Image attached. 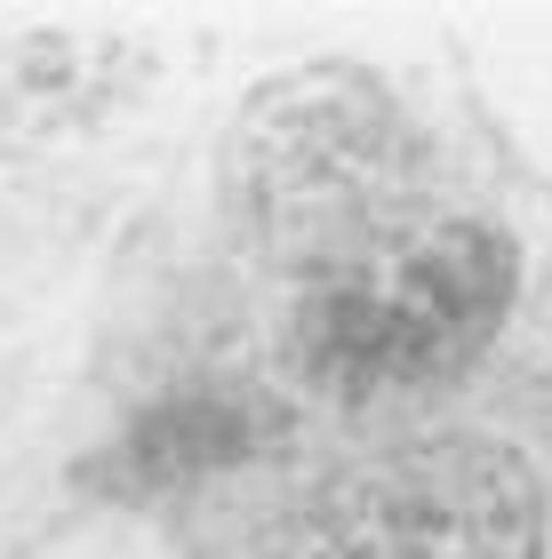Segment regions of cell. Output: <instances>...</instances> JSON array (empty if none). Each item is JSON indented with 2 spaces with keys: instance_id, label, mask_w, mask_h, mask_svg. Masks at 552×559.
<instances>
[{
  "instance_id": "obj_2",
  "label": "cell",
  "mask_w": 552,
  "mask_h": 559,
  "mask_svg": "<svg viewBox=\"0 0 552 559\" xmlns=\"http://www.w3.org/2000/svg\"><path fill=\"white\" fill-rule=\"evenodd\" d=\"M537 472L496 440H416L329 479L272 559H537Z\"/></svg>"
},
{
  "instance_id": "obj_1",
  "label": "cell",
  "mask_w": 552,
  "mask_h": 559,
  "mask_svg": "<svg viewBox=\"0 0 552 559\" xmlns=\"http://www.w3.org/2000/svg\"><path fill=\"white\" fill-rule=\"evenodd\" d=\"M513 304V240L481 216H337L289 312V352L320 392L376 400L465 368Z\"/></svg>"
}]
</instances>
